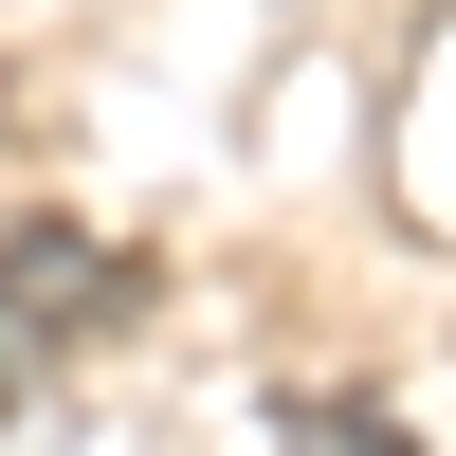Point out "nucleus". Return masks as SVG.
I'll list each match as a JSON object with an SVG mask.
<instances>
[{
    "label": "nucleus",
    "instance_id": "obj_2",
    "mask_svg": "<svg viewBox=\"0 0 456 456\" xmlns=\"http://www.w3.org/2000/svg\"><path fill=\"white\" fill-rule=\"evenodd\" d=\"M274 456H420V438L365 420V402H311V420H274Z\"/></svg>",
    "mask_w": 456,
    "mask_h": 456
},
{
    "label": "nucleus",
    "instance_id": "obj_1",
    "mask_svg": "<svg viewBox=\"0 0 456 456\" xmlns=\"http://www.w3.org/2000/svg\"><path fill=\"white\" fill-rule=\"evenodd\" d=\"M128 256L92 238V219H55V201H0V384L19 365H73L92 329H128Z\"/></svg>",
    "mask_w": 456,
    "mask_h": 456
}]
</instances>
